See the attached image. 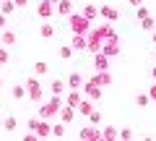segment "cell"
<instances>
[{
	"label": "cell",
	"instance_id": "ab89813d",
	"mask_svg": "<svg viewBox=\"0 0 156 141\" xmlns=\"http://www.w3.org/2000/svg\"><path fill=\"white\" fill-rule=\"evenodd\" d=\"M52 3H55V6H57V3H60V0H52Z\"/></svg>",
	"mask_w": 156,
	"mask_h": 141
},
{
	"label": "cell",
	"instance_id": "ac0fdd59",
	"mask_svg": "<svg viewBox=\"0 0 156 141\" xmlns=\"http://www.w3.org/2000/svg\"><path fill=\"white\" fill-rule=\"evenodd\" d=\"M47 71H50V65H47L44 60L34 63V76H39V79H42V76H47Z\"/></svg>",
	"mask_w": 156,
	"mask_h": 141
},
{
	"label": "cell",
	"instance_id": "cb8c5ba5",
	"mask_svg": "<svg viewBox=\"0 0 156 141\" xmlns=\"http://www.w3.org/2000/svg\"><path fill=\"white\" fill-rule=\"evenodd\" d=\"M26 97V84H16L13 86V99H23Z\"/></svg>",
	"mask_w": 156,
	"mask_h": 141
},
{
	"label": "cell",
	"instance_id": "d6a6232c",
	"mask_svg": "<svg viewBox=\"0 0 156 141\" xmlns=\"http://www.w3.org/2000/svg\"><path fill=\"white\" fill-rule=\"evenodd\" d=\"M148 97H151V102H156V84L148 89Z\"/></svg>",
	"mask_w": 156,
	"mask_h": 141
},
{
	"label": "cell",
	"instance_id": "e575fe53",
	"mask_svg": "<svg viewBox=\"0 0 156 141\" xmlns=\"http://www.w3.org/2000/svg\"><path fill=\"white\" fill-rule=\"evenodd\" d=\"M37 123H39V118H31V120H29V131H34V128H37Z\"/></svg>",
	"mask_w": 156,
	"mask_h": 141
},
{
	"label": "cell",
	"instance_id": "f546056e",
	"mask_svg": "<svg viewBox=\"0 0 156 141\" xmlns=\"http://www.w3.org/2000/svg\"><path fill=\"white\" fill-rule=\"evenodd\" d=\"M135 16H138V21H143V18H146V16H151V13H148V8H146V6H138Z\"/></svg>",
	"mask_w": 156,
	"mask_h": 141
},
{
	"label": "cell",
	"instance_id": "52a82bcc",
	"mask_svg": "<svg viewBox=\"0 0 156 141\" xmlns=\"http://www.w3.org/2000/svg\"><path fill=\"white\" fill-rule=\"evenodd\" d=\"M94 68H96V71H109V55H104V52H94Z\"/></svg>",
	"mask_w": 156,
	"mask_h": 141
},
{
	"label": "cell",
	"instance_id": "6da1fadb",
	"mask_svg": "<svg viewBox=\"0 0 156 141\" xmlns=\"http://www.w3.org/2000/svg\"><path fill=\"white\" fill-rule=\"evenodd\" d=\"M60 107H62L60 97H57V94H52L47 102H39V118H44V120L55 118V115H60Z\"/></svg>",
	"mask_w": 156,
	"mask_h": 141
},
{
	"label": "cell",
	"instance_id": "f35d334b",
	"mask_svg": "<svg viewBox=\"0 0 156 141\" xmlns=\"http://www.w3.org/2000/svg\"><path fill=\"white\" fill-rule=\"evenodd\" d=\"M154 45H156V32H154Z\"/></svg>",
	"mask_w": 156,
	"mask_h": 141
},
{
	"label": "cell",
	"instance_id": "3957f363",
	"mask_svg": "<svg viewBox=\"0 0 156 141\" xmlns=\"http://www.w3.org/2000/svg\"><path fill=\"white\" fill-rule=\"evenodd\" d=\"M26 97L31 102H44V97H42V84H39V76H34V79L26 81Z\"/></svg>",
	"mask_w": 156,
	"mask_h": 141
},
{
	"label": "cell",
	"instance_id": "9a60e30c",
	"mask_svg": "<svg viewBox=\"0 0 156 141\" xmlns=\"http://www.w3.org/2000/svg\"><path fill=\"white\" fill-rule=\"evenodd\" d=\"M55 8H57V13H60V16H65V18L73 13V3H70V0H60Z\"/></svg>",
	"mask_w": 156,
	"mask_h": 141
},
{
	"label": "cell",
	"instance_id": "1f68e13d",
	"mask_svg": "<svg viewBox=\"0 0 156 141\" xmlns=\"http://www.w3.org/2000/svg\"><path fill=\"white\" fill-rule=\"evenodd\" d=\"M89 118H91V123H94V125H96V123H101V115H99V113H96V110H94V113H91V115H89Z\"/></svg>",
	"mask_w": 156,
	"mask_h": 141
},
{
	"label": "cell",
	"instance_id": "2e32d148",
	"mask_svg": "<svg viewBox=\"0 0 156 141\" xmlns=\"http://www.w3.org/2000/svg\"><path fill=\"white\" fill-rule=\"evenodd\" d=\"M0 45L3 47H13L16 45V34L13 32H0Z\"/></svg>",
	"mask_w": 156,
	"mask_h": 141
},
{
	"label": "cell",
	"instance_id": "8d00e7d4",
	"mask_svg": "<svg viewBox=\"0 0 156 141\" xmlns=\"http://www.w3.org/2000/svg\"><path fill=\"white\" fill-rule=\"evenodd\" d=\"M128 3H130V6H133V8H138V6H143L146 0H128Z\"/></svg>",
	"mask_w": 156,
	"mask_h": 141
},
{
	"label": "cell",
	"instance_id": "d4e9b609",
	"mask_svg": "<svg viewBox=\"0 0 156 141\" xmlns=\"http://www.w3.org/2000/svg\"><path fill=\"white\" fill-rule=\"evenodd\" d=\"M42 37H44V39L55 37V26H52V24H42Z\"/></svg>",
	"mask_w": 156,
	"mask_h": 141
},
{
	"label": "cell",
	"instance_id": "ba28073f",
	"mask_svg": "<svg viewBox=\"0 0 156 141\" xmlns=\"http://www.w3.org/2000/svg\"><path fill=\"white\" fill-rule=\"evenodd\" d=\"M37 11H39V16H42V18H50L52 13L57 11V8H55V3H52V0H42V3H39V8H37Z\"/></svg>",
	"mask_w": 156,
	"mask_h": 141
},
{
	"label": "cell",
	"instance_id": "8992f818",
	"mask_svg": "<svg viewBox=\"0 0 156 141\" xmlns=\"http://www.w3.org/2000/svg\"><path fill=\"white\" fill-rule=\"evenodd\" d=\"M73 50H78V52H83V50H89V37L86 34H73Z\"/></svg>",
	"mask_w": 156,
	"mask_h": 141
},
{
	"label": "cell",
	"instance_id": "44dd1931",
	"mask_svg": "<svg viewBox=\"0 0 156 141\" xmlns=\"http://www.w3.org/2000/svg\"><path fill=\"white\" fill-rule=\"evenodd\" d=\"M81 13H83V16L89 18V21H94V18L99 16V8H96V6H86V8H83V11H81Z\"/></svg>",
	"mask_w": 156,
	"mask_h": 141
},
{
	"label": "cell",
	"instance_id": "74e56055",
	"mask_svg": "<svg viewBox=\"0 0 156 141\" xmlns=\"http://www.w3.org/2000/svg\"><path fill=\"white\" fill-rule=\"evenodd\" d=\"M151 76H154V81H156V68H154V71H151Z\"/></svg>",
	"mask_w": 156,
	"mask_h": 141
},
{
	"label": "cell",
	"instance_id": "277c9868",
	"mask_svg": "<svg viewBox=\"0 0 156 141\" xmlns=\"http://www.w3.org/2000/svg\"><path fill=\"white\" fill-rule=\"evenodd\" d=\"M101 94H104V86H99L94 79H91V81H86V86H83V97H89V99L99 102V99H101Z\"/></svg>",
	"mask_w": 156,
	"mask_h": 141
},
{
	"label": "cell",
	"instance_id": "9c48e42d",
	"mask_svg": "<svg viewBox=\"0 0 156 141\" xmlns=\"http://www.w3.org/2000/svg\"><path fill=\"white\" fill-rule=\"evenodd\" d=\"M99 16H101V18H107V21H117L120 11H117L115 6H101V8H99Z\"/></svg>",
	"mask_w": 156,
	"mask_h": 141
},
{
	"label": "cell",
	"instance_id": "7c38bea8",
	"mask_svg": "<svg viewBox=\"0 0 156 141\" xmlns=\"http://www.w3.org/2000/svg\"><path fill=\"white\" fill-rule=\"evenodd\" d=\"M68 86H70V89H81V86H83V73H81V71H73V73L68 76Z\"/></svg>",
	"mask_w": 156,
	"mask_h": 141
},
{
	"label": "cell",
	"instance_id": "ffe728a7",
	"mask_svg": "<svg viewBox=\"0 0 156 141\" xmlns=\"http://www.w3.org/2000/svg\"><path fill=\"white\" fill-rule=\"evenodd\" d=\"M57 55H60V60H70L73 58V45H62L60 50H57Z\"/></svg>",
	"mask_w": 156,
	"mask_h": 141
},
{
	"label": "cell",
	"instance_id": "8fae6325",
	"mask_svg": "<svg viewBox=\"0 0 156 141\" xmlns=\"http://www.w3.org/2000/svg\"><path fill=\"white\" fill-rule=\"evenodd\" d=\"M78 136L86 139V141H101V133L94 128V125H91V128H81V133H78Z\"/></svg>",
	"mask_w": 156,
	"mask_h": 141
},
{
	"label": "cell",
	"instance_id": "603a6c76",
	"mask_svg": "<svg viewBox=\"0 0 156 141\" xmlns=\"http://www.w3.org/2000/svg\"><path fill=\"white\" fill-rule=\"evenodd\" d=\"M0 11L5 13V16H11V13L16 11V3H13V0H3V3H0Z\"/></svg>",
	"mask_w": 156,
	"mask_h": 141
},
{
	"label": "cell",
	"instance_id": "4dcf8cb0",
	"mask_svg": "<svg viewBox=\"0 0 156 141\" xmlns=\"http://www.w3.org/2000/svg\"><path fill=\"white\" fill-rule=\"evenodd\" d=\"M120 139H133V131H130V128H122V131H120Z\"/></svg>",
	"mask_w": 156,
	"mask_h": 141
},
{
	"label": "cell",
	"instance_id": "836d02e7",
	"mask_svg": "<svg viewBox=\"0 0 156 141\" xmlns=\"http://www.w3.org/2000/svg\"><path fill=\"white\" fill-rule=\"evenodd\" d=\"M13 3H16V8H26L29 6V0H13Z\"/></svg>",
	"mask_w": 156,
	"mask_h": 141
},
{
	"label": "cell",
	"instance_id": "7a4b0ae2",
	"mask_svg": "<svg viewBox=\"0 0 156 141\" xmlns=\"http://www.w3.org/2000/svg\"><path fill=\"white\" fill-rule=\"evenodd\" d=\"M68 21H70V32L73 34H89L91 32V21L83 16V13H70Z\"/></svg>",
	"mask_w": 156,
	"mask_h": 141
},
{
	"label": "cell",
	"instance_id": "60d3db41",
	"mask_svg": "<svg viewBox=\"0 0 156 141\" xmlns=\"http://www.w3.org/2000/svg\"><path fill=\"white\" fill-rule=\"evenodd\" d=\"M0 86H3V79H0Z\"/></svg>",
	"mask_w": 156,
	"mask_h": 141
},
{
	"label": "cell",
	"instance_id": "4316f807",
	"mask_svg": "<svg viewBox=\"0 0 156 141\" xmlns=\"http://www.w3.org/2000/svg\"><path fill=\"white\" fill-rule=\"evenodd\" d=\"M52 136L62 139V136H65V123H60V125H52Z\"/></svg>",
	"mask_w": 156,
	"mask_h": 141
},
{
	"label": "cell",
	"instance_id": "7402d4cb",
	"mask_svg": "<svg viewBox=\"0 0 156 141\" xmlns=\"http://www.w3.org/2000/svg\"><path fill=\"white\" fill-rule=\"evenodd\" d=\"M50 91H52V94H57V97H62V91H65V84H62L60 79H55V81H52V86H50Z\"/></svg>",
	"mask_w": 156,
	"mask_h": 141
},
{
	"label": "cell",
	"instance_id": "b9f144b4",
	"mask_svg": "<svg viewBox=\"0 0 156 141\" xmlns=\"http://www.w3.org/2000/svg\"><path fill=\"white\" fill-rule=\"evenodd\" d=\"M154 58H156V52H154Z\"/></svg>",
	"mask_w": 156,
	"mask_h": 141
},
{
	"label": "cell",
	"instance_id": "e0dca14e",
	"mask_svg": "<svg viewBox=\"0 0 156 141\" xmlns=\"http://www.w3.org/2000/svg\"><path fill=\"white\" fill-rule=\"evenodd\" d=\"M94 81H96V84H99V86H109V84H112V76L107 73V71H96Z\"/></svg>",
	"mask_w": 156,
	"mask_h": 141
},
{
	"label": "cell",
	"instance_id": "30bf717a",
	"mask_svg": "<svg viewBox=\"0 0 156 141\" xmlns=\"http://www.w3.org/2000/svg\"><path fill=\"white\" fill-rule=\"evenodd\" d=\"M81 99H83V91H81V89H70V94H68L65 105H70V107H76V110H78V105H81Z\"/></svg>",
	"mask_w": 156,
	"mask_h": 141
},
{
	"label": "cell",
	"instance_id": "d6986e66",
	"mask_svg": "<svg viewBox=\"0 0 156 141\" xmlns=\"http://www.w3.org/2000/svg\"><path fill=\"white\" fill-rule=\"evenodd\" d=\"M112 141V139H120V131H115V128H112V125H107V128L104 131H101V141Z\"/></svg>",
	"mask_w": 156,
	"mask_h": 141
},
{
	"label": "cell",
	"instance_id": "83f0119b",
	"mask_svg": "<svg viewBox=\"0 0 156 141\" xmlns=\"http://www.w3.org/2000/svg\"><path fill=\"white\" fill-rule=\"evenodd\" d=\"M16 118H5V120H3V128H5V131H16Z\"/></svg>",
	"mask_w": 156,
	"mask_h": 141
},
{
	"label": "cell",
	"instance_id": "f1b7e54d",
	"mask_svg": "<svg viewBox=\"0 0 156 141\" xmlns=\"http://www.w3.org/2000/svg\"><path fill=\"white\" fill-rule=\"evenodd\" d=\"M140 26H143L146 32H154V18H151V16H146L143 21H140Z\"/></svg>",
	"mask_w": 156,
	"mask_h": 141
},
{
	"label": "cell",
	"instance_id": "484cf974",
	"mask_svg": "<svg viewBox=\"0 0 156 141\" xmlns=\"http://www.w3.org/2000/svg\"><path fill=\"white\" fill-rule=\"evenodd\" d=\"M148 102H151L148 91H146V94H135V105H138V107H146V105H148Z\"/></svg>",
	"mask_w": 156,
	"mask_h": 141
},
{
	"label": "cell",
	"instance_id": "d590c367",
	"mask_svg": "<svg viewBox=\"0 0 156 141\" xmlns=\"http://www.w3.org/2000/svg\"><path fill=\"white\" fill-rule=\"evenodd\" d=\"M3 29H5V13L0 11V32H3Z\"/></svg>",
	"mask_w": 156,
	"mask_h": 141
},
{
	"label": "cell",
	"instance_id": "5b68a950",
	"mask_svg": "<svg viewBox=\"0 0 156 141\" xmlns=\"http://www.w3.org/2000/svg\"><path fill=\"white\" fill-rule=\"evenodd\" d=\"M34 133H37L39 139H47V136H52V125L47 123L44 118H39V123H37V128H34Z\"/></svg>",
	"mask_w": 156,
	"mask_h": 141
},
{
	"label": "cell",
	"instance_id": "5bb4252c",
	"mask_svg": "<svg viewBox=\"0 0 156 141\" xmlns=\"http://www.w3.org/2000/svg\"><path fill=\"white\" fill-rule=\"evenodd\" d=\"M78 113H81V115H91V113H94V99L83 97V99H81V105H78Z\"/></svg>",
	"mask_w": 156,
	"mask_h": 141
},
{
	"label": "cell",
	"instance_id": "4fadbf2b",
	"mask_svg": "<svg viewBox=\"0 0 156 141\" xmlns=\"http://www.w3.org/2000/svg\"><path fill=\"white\" fill-rule=\"evenodd\" d=\"M76 113H78L76 107H70V105H62V107H60V120H62V123H70V120L76 118Z\"/></svg>",
	"mask_w": 156,
	"mask_h": 141
}]
</instances>
